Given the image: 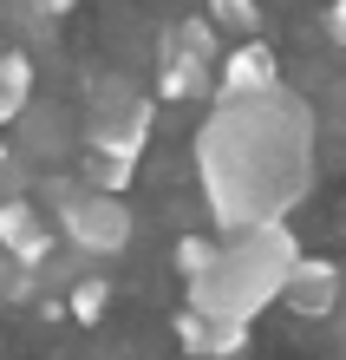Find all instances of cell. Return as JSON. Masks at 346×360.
Masks as SVG:
<instances>
[{"mask_svg":"<svg viewBox=\"0 0 346 360\" xmlns=\"http://www.w3.org/2000/svg\"><path fill=\"white\" fill-rule=\"evenodd\" d=\"M197 177L209 197V217L242 236V229L288 223V210L314 184V112L294 92L262 98H222L197 131Z\"/></svg>","mask_w":346,"mask_h":360,"instance_id":"6da1fadb","label":"cell"},{"mask_svg":"<svg viewBox=\"0 0 346 360\" xmlns=\"http://www.w3.org/2000/svg\"><path fill=\"white\" fill-rule=\"evenodd\" d=\"M294 262H300V249H294V236H288V223L242 229V236L215 243L209 262L189 275V314L248 328L268 302H281V282H288Z\"/></svg>","mask_w":346,"mask_h":360,"instance_id":"7a4b0ae2","label":"cell"},{"mask_svg":"<svg viewBox=\"0 0 346 360\" xmlns=\"http://www.w3.org/2000/svg\"><path fill=\"white\" fill-rule=\"evenodd\" d=\"M144 138H150V98L144 92H98L92 105V124H85V151H105V158H124L138 164L144 158Z\"/></svg>","mask_w":346,"mask_h":360,"instance_id":"3957f363","label":"cell"},{"mask_svg":"<svg viewBox=\"0 0 346 360\" xmlns=\"http://www.w3.org/2000/svg\"><path fill=\"white\" fill-rule=\"evenodd\" d=\"M59 223H66V243L92 249V256H118L131 243V210L118 197H98V190H66L59 197Z\"/></svg>","mask_w":346,"mask_h":360,"instance_id":"277c9868","label":"cell"},{"mask_svg":"<svg viewBox=\"0 0 346 360\" xmlns=\"http://www.w3.org/2000/svg\"><path fill=\"white\" fill-rule=\"evenodd\" d=\"M215 72H222V98H262L281 86V66H274V46L268 39H242V46H229L222 59H215Z\"/></svg>","mask_w":346,"mask_h":360,"instance_id":"5b68a950","label":"cell"},{"mask_svg":"<svg viewBox=\"0 0 346 360\" xmlns=\"http://www.w3.org/2000/svg\"><path fill=\"white\" fill-rule=\"evenodd\" d=\"M281 302H288L294 314H333V302H340V262H327V256H300L294 269H288V282H281Z\"/></svg>","mask_w":346,"mask_h":360,"instance_id":"8992f818","label":"cell"},{"mask_svg":"<svg viewBox=\"0 0 346 360\" xmlns=\"http://www.w3.org/2000/svg\"><path fill=\"white\" fill-rule=\"evenodd\" d=\"M0 249L20 262V269H39L53 256V236H46V217H39L33 203H0Z\"/></svg>","mask_w":346,"mask_h":360,"instance_id":"52a82bcc","label":"cell"},{"mask_svg":"<svg viewBox=\"0 0 346 360\" xmlns=\"http://www.w3.org/2000/svg\"><path fill=\"white\" fill-rule=\"evenodd\" d=\"M177 341L197 354V360H229L248 347V328H229V321H203V314H177Z\"/></svg>","mask_w":346,"mask_h":360,"instance_id":"ba28073f","label":"cell"},{"mask_svg":"<svg viewBox=\"0 0 346 360\" xmlns=\"http://www.w3.org/2000/svg\"><path fill=\"white\" fill-rule=\"evenodd\" d=\"M157 92L164 98H197V92H209V66L197 53H183L177 46V33L164 39V72H157Z\"/></svg>","mask_w":346,"mask_h":360,"instance_id":"9c48e42d","label":"cell"},{"mask_svg":"<svg viewBox=\"0 0 346 360\" xmlns=\"http://www.w3.org/2000/svg\"><path fill=\"white\" fill-rule=\"evenodd\" d=\"M33 105V59L27 53H0V124H13Z\"/></svg>","mask_w":346,"mask_h":360,"instance_id":"30bf717a","label":"cell"},{"mask_svg":"<svg viewBox=\"0 0 346 360\" xmlns=\"http://www.w3.org/2000/svg\"><path fill=\"white\" fill-rule=\"evenodd\" d=\"M209 33H235V46H242L262 33V7L255 0H209Z\"/></svg>","mask_w":346,"mask_h":360,"instance_id":"8fae6325","label":"cell"},{"mask_svg":"<svg viewBox=\"0 0 346 360\" xmlns=\"http://www.w3.org/2000/svg\"><path fill=\"white\" fill-rule=\"evenodd\" d=\"M177 46H183V53H197L203 66H209V59H222V39L209 33V20H183V27H177Z\"/></svg>","mask_w":346,"mask_h":360,"instance_id":"7c38bea8","label":"cell"},{"mask_svg":"<svg viewBox=\"0 0 346 360\" xmlns=\"http://www.w3.org/2000/svg\"><path fill=\"white\" fill-rule=\"evenodd\" d=\"M105 295H112L105 282H79L72 288V314H79V321H98V314H105Z\"/></svg>","mask_w":346,"mask_h":360,"instance_id":"4fadbf2b","label":"cell"},{"mask_svg":"<svg viewBox=\"0 0 346 360\" xmlns=\"http://www.w3.org/2000/svg\"><path fill=\"white\" fill-rule=\"evenodd\" d=\"M209 249H215L209 236H183V243H177V269H183V282H189V275H197V269L209 262Z\"/></svg>","mask_w":346,"mask_h":360,"instance_id":"5bb4252c","label":"cell"},{"mask_svg":"<svg viewBox=\"0 0 346 360\" xmlns=\"http://www.w3.org/2000/svg\"><path fill=\"white\" fill-rule=\"evenodd\" d=\"M327 39H346V7H340V0L327 7Z\"/></svg>","mask_w":346,"mask_h":360,"instance_id":"9a60e30c","label":"cell"},{"mask_svg":"<svg viewBox=\"0 0 346 360\" xmlns=\"http://www.w3.org/2000/svg\"><path fill=\"white\" fill-rule=\"evenodd\" d=\"M33 7H39V13H72L79 0H33Z\"/></svg>","mask_w":346,"mask_h":360,"instance_id":"2e32d148","label":"cell"},{"mask_svg":"<svg viewBox=\"0 0 346 360\" xmlns=\"http://www.w3.org/2000/svg\"><path fill=\"white\" fill-rule=\"evenodd\" d=\"M0 164H7V144H0Z\"/></svg>","mask_w":346,"mask_h":360,"instance_id":"e0dca14e","label":"cell"}]
</instances>
